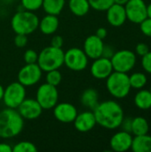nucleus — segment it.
<instances>
[{"mask_svg":"<svg viewBox=\"0 0 151 152\" xmlns=\"http://www.w3.org/2000/svg\"><path fill=\"white\" fill-rule=\"evenodd\" d=\"M96 123L106 129H117L120 126L125 115L120 104L115 101L109 100L99 102L93 110Z\"/></svg>","mask_w":151,"mask_h":152,"instance_id":"1","label":"nucleus"},{"mask_svg":"<svg viewBox=\"0 0 151 152\" xmlns=\"http://www.w3.org/2000/svg\"><path fill=\"white\" fill-rule=\"evenodd\" d=\"M24 126V118L17 110L5 108L0 111V137L10 139L19 135Z\"/></svg>","mask_w":151,"mask_h":152,"instance_id":"2","label":"nucleus"},{"mask_svg":"<svg viewBox=\"0 0 151 152\" xmlns=\"http://www.w3.org/2000/svg\"><path fill=\"white\" fill-rule=\"evenodd\" d=\"M39 19L34 12L23 10L13 14L11 26L15 34L29 35L38 28Z\"/></svg>","mask_w":151,"mask_h":152,"instance_id":"3","label":"nucleus"},{"mask_svg":"<svg viewBox=\"0 0 151 152\" xmlns=\"http://www.w3.org/2000/svg\"><path fill=\"white\" fill-rule=\"evenodd\" d=\"M36 63L44 72L59 69L64 64V51L52 45L44 47L38 53Z\"/></svg>","mask_w":151,"mask_h":152,"instance_id":"4","label":"nucleus"},{"mask_svg":"<svg viewBox=\"0 0 151 152\" xmlns=\"http://www.w3.org/2000/svg\"><path fill=\"white\" fill-rule=\"evenodd\" d=\"M106 79L107 90L113 97L123 99L129 94L132 87L127 73L113 71Z\"/></svg>","mask_w":151,"mask_h":152,"instance_id":"5","label":"nucleus"},{"mask_svg":"<svg viewBox=\"0 0 151 152\" xmlns=\"http://www.w3.org/2000/svg\"><path fill=\"white\" fill-rule=\"evenodd\" d=\"M114 71L127 73L131 71L136 64V54L131 50H120L115 52L110 58Z\"/></svg>","mask_w":151,"mask_h":152,"instance_id":"6","label":"nucleus"},{"mask_svg":"<svg viewBox=\"0 0 151 152\" xmlns=\"http://www.w3.org/2000/svg\"><path fill=\"white\" fill-rule=\"evenodd\" d=\"M26 99V88L20 82L11 83L4 88L3 102L7 108L17 109Z\"/></svg>","mask_w":151,"mask_h":152,"instance_id":"7","label":"nucleus"},{"mask_svg":"<svg viewBox=\"0 0 151 152\" xmlns=\"http://www.w3.org/2000/svg\"><path fill=\"white\" fill-rule=\"evenodd\" d=\"M36 100L41 105L43 110L53 109L58 103L59 100L57 86H52L48 83L42 84L36 90Z\"/></svg>","mask_w":151,"mask_h":152,"instance_id":"8","label":"nucleus"},{"mask_svg":"<svg viewBox=\"0 0 151 152\" xmlns=\"http://www.w3.org/2000/svg\"><path fill=\"white\" fill-rule=\"evenodd\" d=\"M88 57L83 49L72 47L64 53V64L73 71H82L88 65Z\"/></svg>","mask_w":151,"mask_h":152,"instance_id":"9","label":"nucleus"},{"mask_svg":"<svg viewBox=\"0 0 151 152\" xmlns=\"http://www.w3.org/2000/svg\"><path fill=\"white\" fill-rule=\"evenodd\" d=\"M43 70L37 63H26L18 73V82L26 86H32L37 84L42 77Z\"/></svg>","mask_w":151,"mask_h":152,"instance_id":"10","label":"nucleus"},{"mask_svg":"<svg viewBox=\"0 0 151 152\" xmlns=\"http://www.w3.org/2000/svg\"><path fill=\"white\" fill-rule=\"evenodd\" d=\"M126 18L131 22L140 24L147 15V4L143 0H129L125 4Z\"/></svg>","mask_w":151,"mask_h":152,"instance_id":"11","label":"nucleus"},{"mask_svg":"<svg viewBox=\"0 0 151 152\" xmlns=\"http://www.w3.org/2000/svg\"><path fill=\"white\" fill-rule=\"evenodd\" d=\"M53 109L54 118L59 122L64 124L73 123L77 115V108L69 102L57 103Z\"/></svg>","mask_w":151,"mask_h":152,"instance_id":"12","label":"nucleus"},{"mask_svg":"<svg viewBox=\"0 0 151 152\" xmlns=\"http://www.w3.org/2000/svg\"><path fill=\"white\" fill-rule=\"evenodd\" d=\"M16 110L20 115L27 120L38 118L43 111L41 105L36 99H25Z\"/></svg>","mask_w":151,"mask_h":152,"instance_id":"13","label":"nucleus"},{"mask_svg":"<svg viewBox=\"0 0 151 152\" xmlns=\"http://www.w3.org/2000/svg\"><path fill=\"white\" fill-rule=\"evenodd\" d=\"M113 71L110 59L102 56L95 59L90 68L92 76L96 79H106Z\"/></svg>","mask_w":151,"mask_h":152,"instance_id":"14","label":"nucleus"},{"mask_svg":"<svg viewBox=\"0 0 151 152\" xmlns=\"http://www.w3.org/2000/svg\"><path fill=\"white\" fill-rule=\"evenodd\" d=\"M104 48L103 40L98 37L96 35H91L87 37L84 42V52L89 59L95 60L101 57Z\"/></svg>","mask_w":151,"mask_h":152,"instance_id":"15","label":"nucleus"},{"mask_svg":"<svg viewBox=\"0 0 151 152\" xmlns=\"http://www.w3.org/2000/svg\"><path fill=\"white\" fill-rule=\"evenodd\" d=\"M133 135L129 132L119 131L110 139L109 145L112 151L116 152H125L129 151L132 146Z\"/></svg>","mask_w":151,"mask_h":152,"instance_id":"16","label":"nucleus"},{"mask_svg":"<svg viewBox=\"0 0 151 152\" xmlns=\"http://www.w3.org/2000/svg\"><path fill=\"white\" fill-rule=\"evenodd\" d=\"M74 126L79 133H87L94 128L97 125L94 114L93 111H84L77 113L75 120L73 121Z\"/></svg>","mask_w":151,"mask_h":152,"instance_id":"17","label":"nucleus"},{"mask_svg":"<svg viewBox=\"0 0 151 152\" xmlns=\"http://www.w3.org/2000/svg\"><path fill=\"white\" fill-rule=\"evenodd\" d=\"M106 12L107 20L113 27H121L123 24H125V20H127L125 5L114 3L108 8Z\"/></svg>","mask_w":151,"mask_h":152,"instance_id":"18","label":"nucleus"},{"mask_svg":"<svg viewBox=\"0 0 151 152\" xmlns=\"http://www.w3.org/2000/svg\"><path fill=\"white\" fill-rule=\"evenodd\" d=\"M59 24L60 21L56 15L46 14L44 17L39 20L38 28L44 35H53L57 31Z\"/></svg>","mask_w":151,"mask_h":152,"instance_id":"19","label":"nucleus"},{"mask_svg":"<svg viewBox=\"0 0 151 152\" xmlns=\"http://www.w3.org/2000/svg\"><path fill=\"white\" fill-rule=\"evenodd\" d=\"M131 150L133 152H151V135L146 134L133 137Z\"/></svg>","mask_w":151,"mask_h":152,"instance_id":"20","label":"nucleus"},{"mask_svg":"<svg viewBox=\"0 0 151 152\" xmlns=\"http://www.w3.org/2000/svg\"><path fill=\"white\" fill-rule=\"evenodd\" d=\"M80 102L84 107L93 110L99 103L98 92L93 88L85 89L80 96Z\"/></svg>","mask_w":151,"mask_h":152,"instance_id":"21","label":"nucleus"},{"mask_svg":"<svg viewBox=\"0 0 151 152\" xmlns=\"http://www.w3.org/2000/svg\"><path fill=\"white\" fill-rule=\"evenodd\" d=\"M69 9L76 16L82 17L90 11V4L88 0H69Z\"/></svg>","mask_w":151,"mask_h":152,"instance_id":"22","label":"nucleus"},{"mask_svg":"<svg viewBox=\"0 0 151 152\" xmlns=\"http://www.w3.org/2000/svg\"><path fill=\"white\" fill-rule=\"evenodd\" d=\"M135 106L143 110L151 109V92L146 89H140L134 97Z\"/></svg>","mask_w":151,"mask_h":152,"instance_id":"23","label":"nucleus"},{"mask_svg":"<svg viewBox=\"0 0 151 152\" xmlns=\"http://www.w3.org/2000/svg\"><path fill=\"white\" fill-rule=\"evenodd\" d=\"M65 0H43L42 7L46 14L58 16L63 10Z\"/></svg>","mask_w":151,"mask_h":152,"instance_id":"24","label":"nucleus"},{"mask_svg":"<svg viewBox=\"0 0 151 152\" xmlns=\"http://www.w3.org/2000/svg\"><path fill=\"white\" fill-rule=\"evenodd\" d=\"M150 131V125L146 118L142 117H135L132 120L131 133L135 135H142L148 134Z\"/></svg>","mask_w":151,"mask_h":152,"instance_id":"25","label":"nucleus"},{"mask_svg":"<svg viewBox=\"0 0 151 152\" xmlns=\"http://www.w3.org/2000/svg\"><path fill=\"white\" fill-rule=\"evenodd\" d=\"M129 81L131 87L133 89H142L147 85V76L142 72H135L129 76Z\"/></svg>","mask_w":151,"mask_h":152,"instance_id":"26","label":"nucleus"},{"mask_svg":"<svg viewBox=\"0 0 151 152\" xmlns=\"http://www.w3.org/2000/svg\"><path fill=\"white\" fill-rule=\"evenodd\" d=\"M37 148L36 145L28 141H22L16 143L12 147V152H36Z\"/></svg>","mask_w":151,"mask_h":152,"instance_id":"27","label":"nucleus"},{"mask_svg":"<svg viewBox=\"0 0 151 152\" xmlns=\"http://www.w3.org/2000/svg\"><path fill=\"white\" fill-rule=\"evenodd\" d=\"M45 80H46V83L54 86H58L62 80L61 73L59 71V69H53V70L47 71Z\"/></svg>","mask_w":151,"mask_h":152,"instance_id":"28","label":"nucleus"},{"mask_svg":"<svg viewBox=\"0 0 151 152\" xmlns=\"http://www.w3.org/2000/svg\"><path fill=\"white\" fill-rule=\"evenodd\" d=\"M91 8L99 12L107 11L108 8L114 4L113 0H88Z\"/></svg>","mask_w":151,"mask_h":152,"instance_id":"29","label":"nucleus"},{"mask_svg":"<svg viewBox=\"0 0 151 152\" xmlns=\"http://www.w3.org/2000/svg\"><path fill=\"white\" fill-rule=\"evenodd\" d=\"M43 0H21V5L25 10L35 12L42 7Z\"/></svg>","mask_w":151,"mask_h":152,"instance_id":"30","label":"nucleus"},{"mask_svg":"<svg viewBox=\"0 0 151 152\" xmlns=\"http://www.w3.org/2000/svg\"><path fill=\"white\" fill-rule=\"evenodd\" d=\"M24 61L28 64L31 63H36L37 62V58H38V53L32 49H28L23 55Z\"/></svg>","mask_w":151,"mask_h":152,"instance_id":"31","label":"nucleus"},{"mask_svg":"<svg viewBox=\"0 0 151 152\" xmlns=\"http://www.w3.org/2000/svg\"><path fill=\"white\" fill-rule=\"evenodd\" d=\"M140 28L145 36L151 37V18L147 17L144 20H142L140 23Z\"/></svg>","mask_w":151,"mask_h":152,"instance_id":"32","label":"nucleus"},{"mask_svg":"<svg viewBox=\"0 0 151 152\" xmlns=\"http://www.w3.org/2000/svg\"><path fill=\"white\" fill-rule=\"evenodd\" d=\"M142 65L147 73L151 74V52H148L145 55L142 56Z\"/></svg>","mask_w":151,"mask_h":152,"instance_id":"33","label":"nucleus"},{"mask_svg":"<svg viewBox=\"0 0 151 152\" xmlns=\"http://www.w3.org/2000/svg\"><path fill=\"white\" fill-rule=\"evenodd\" d=\"M14 44L17 47L22 48L25 47L28 44V37L23 34H16L14 37Z\"/></svg>","mask_w":151,"mask_h":152,"instance_id":"34","label":"nucleus"},{"mask_svg":"<svg viewBox=\"0 0 151 152\" xmlns=\"http://www.w3.org/2000/svg\"><path fill=\"white\" fill-rule=\"evenodd\" d=\"M135 51H136V53L140 56H143L145 55L148 52H150V49H149V46L145 44V43H139L137 45H136V48H135Z\"/></svg>","mask_w":151,"mask_h":152,"instance_id":"35","label":"nucleus"},{"mask_svg":"<svg viewBox=\"0 0 151 152\" xmlns=\"http://www.w3.org/2000/svg\"><path fill=\"white\" fill-rule=\"evenodd\" d=\"M132 120L133 118H124L120 126L122 127V130L123 131H125V132H129L131 133V130H132ZM132 134V133H131Z\"/></svg>","mask_w":151,"mask_h":152,"instance_id":"36","label":"nucleus"},{"mask_svg":"<svg viewBox=\"0 0 151 152\" xmlns=\"http://www.w3.org/2000/svg\"><path fill=\"white\" fill-rule=\"evenodd\" d=\"M63 38L61 36H59V35H56L54 37H52L51 39V45L52 46H54V47H57V48H61L62 45H63Z\"/></svg>","mask_w":151,"mask_h":152,"instance_id":"37","label":"nucleus"},{"mask_svg":"<svg viewBox=\"0 0 151 152\" xmlns=\"http://www.w3.org/2000/svg\"><path fill=\"white\" fill-rule=\"evenodd\" d=\"M114 50L112 49V47H110L109 45H104V48H103V51H102V57H105V58H109L110 59L112 57V55L114 54Z\"/></svg>","mask_w":151,"mask_h":152,"instance_id":"38","label":"nucleus"},{"mask_svg":"<svg viewBox=\"0 0 151 152\" xmlns=\"http://www.w3.org/2000/svg\"><path fill=\"white\" fill-rule=\"evenodd\" d=\"M98 37H100L101 39H104L106 38L107 35H108V32H107V29L105 28H99L97 30H96V34H95Z\"/></svg>","mask_w":151,"mask_h":152,"instance_id":"39","label":"nucleus"},{"mask_svg":"<svg viewBox=\"0 0 151 152\" xmlns=\"http://www.w3.org/2000/svg\"><path fill=\"white\" fill-rule=\"evenodd\" d=\"M0 152H12V147L5 142H0Z\"/></svg>","mask_w":151,"mask_h":152,"instance_id":"40","label":"nucleus"},{"mask_svg":"<svg viewBox=\"0 0 151 152\" xmlns=\"http://www.w3.org/2000/svg\"><path fill=\"white\" fill-rule=\"evenodd\" d=\"M115 4H121V5H125L129 0H113Z\"/></svg>","mask_w":151,"mask_h":152,"instance_id":"41","label":"nucleus"},{"mask_svg":"<svg viewBox=\"0 0 151 152\" xmlns=\"http://www.w3.org/2000/svg\"><path fill=\"white\" fill-rule=\"evenodd\" d=\"M147 15L148 18H151V3L147 5Z\"/></svg>","mask_w":151,"mask_h":152,"instance_id":"42","label":"nucleus"},{"mask_svg":"<svg viewBox=\"0 0 151 152\" xmlns=\"http://www.w3.org/2000/svg\"><path fill=\"white\" fill-rule=\"evenodd\" d=\"M4 88L3 87V86L0 84V101L3 99V96H4Z\"/></svg>","mask_w":151,"mask_h":152,"instance_id":"43","label":"nucleus"},{"mask_svg":"<svg viewBox=\"0 0 151 152\" xmlns=\"http://www.w3.org/2000/svg\"><path fill=\"white\" fill-rule=\"evenodd\" d=\"M3 1H11V0H3Z\"/></svg>","mask_w":151,"mask_h":152,"instance_id":"44","label":"nucleus"},{"mask_svg":"<svg viewBox=\"0 0 151 152\" xmlns=\"http://www.w3.org/2000/svg\"><path fill=\"white\" fill-rule=\"evenodd\" d=\"M150 92H151V88H150Z\"/></svg>","mask_w":151,"mask_h":152,"instance_id":"45","label":"nucleus"}]
</instances>
